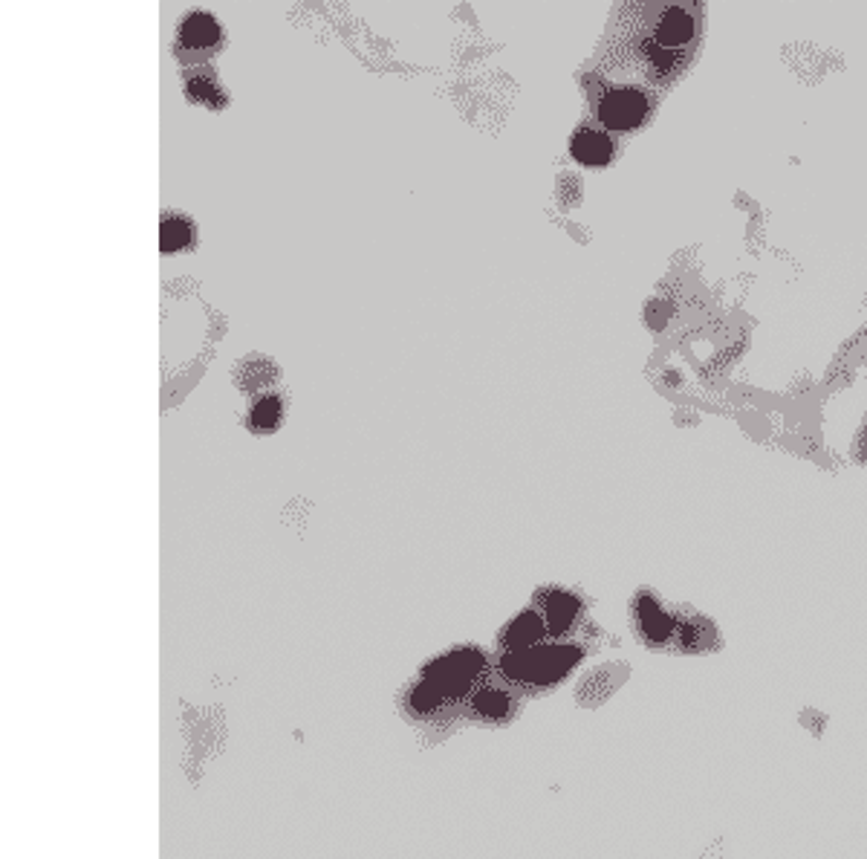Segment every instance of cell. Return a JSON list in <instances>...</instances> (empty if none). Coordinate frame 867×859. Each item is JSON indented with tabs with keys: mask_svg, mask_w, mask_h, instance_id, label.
<instances>
[{
	"mask_svg": "<svg viewBox=\"0 0 867 859\" xmlns=\"http://www.w3.org/2000/svg\"><path fill=\"white\" fill-rule=\"evenodd\" d=\"M576 648H541V652L509 654L504 660V671L513 680L527 683H550L558 680L576 663Z\"/></svg>",
	"mask_w": 867,
	"mask_h": 859,
	"instance_id": "cell-1",
	"label": "cell"
},
{
	"mask_svg": "<svg viewBox=\"0 0 867 859\" xmlns=\"http://www.w3.org/2000/svg\"><path fill=\"white\" fill-rule=\"evenodd\" d=\"M480 671V654L478 652H457L451 654L448 660L434 663L429 669V683L443 692V697H451V694H460L462 689L469 687V680L474 678Z\"/></svg>",
	"mask_w": 867,
	"mask_h": 859,
	"instance_id": "cell-2",
	"label": "cell"
},
{
	"mask_svg": "<svg viewBox=\"0 0 867 859\" xmlns=\"http://www.w3.org/2000/svg\"><path fill=\"white\" fill-rule=\"evenodd\" d=\"M599 119L607 128L616 131H628L645 119V99L642 93L636 91H613L607 99L599 105Z\"/></svg>",
	"mask_w": 867,
	"mask_h": 859,
	"instance_id": "cell-3",
	"label": "cell"
},
{
	"mask_svg": "<svg viewBox=\"0 0 867 859\" xmlns=\"http://www.w3.org/2000/svg\"><path fill=\"white\" fill-rule=\"evenodd\" d=\"M573 157L585 166H602L611 157V140L599 131H581L573 140Z\"/></svg>",
	"mask_w": 867,
	"mask_h": 859,
	"instance_id": "cell-4",
	"label": "cell"
},
{
	"mask_svg": "<svg viewBox=\"0 0 867 859\" xmlns=\"http://www.w3.org/2000/svg\"><path fill=\"white\" fill-rule=\"evenodd\" d=\"M657 35H660V41L665 47H679V44H686L694 35V21L683 9H669L662 15L660 26H657Z\"/></svg>",
	"mask_w": 867,
	"mask_h": 859,
	"instance_id": "cell-5",
	"label": "cell"
},
{
	"mask_svg": "<svg viewBox=\"0 0 867 859\" xmlns=\"http://www.w3.org/2000/svg\"><path fill=\"white\" fill-rule=\"evenodd\" d=\"M639 625H642V634L653 643H662L665 636L671 634V620L662 613V608L651 599H639Z\"/></svg>",
	"mask_w": 867,
	"mask_h": 859,
	"instance_id": "cell-6",
	"label": "cell"
},
{
	"mask_svg": "<svg viewBox=\"0 0 867 859\" xmlns=\"http://www.w3.org/2000/svg\"><path fill=\"white\" fill-rule=\"evenodd\" d=\"M541 631H544L541 617H538V613H523V617H518V620L509 625V631H506V645H509V648L532 645L538 636H541Z\"/></svg>",
	"mask_w": 867,
	"mask_h": 859,
	"instance_id": "cell-7",
	"label": "cell"
},
{
	"mask_svg": "<svg viewBox=\"0 0 867 859\" xmlns=\"http://www.w3.org/2000/svg\"><path fill=\"white\" fill-rule=\"evenodd\" d=\"M578 611V603L567 594H553L546 599V622L553 631H564L573 622Z\"/></svg>",
	"mask_w": 867,
	"mask_h": 859,
	"instance_id": "cell-8",
	"label": "cell"
},
{
	"mask_svg": "<svg viewBox=\"0 0 867 859\" xmlns=\"http://www.w3.org/2000/svg\"><path fill=\"white\" fill-rule=\"evenodd\" d=\"M185 41L194 44V47H208V44L217 41V21L212 15H191L189 24H185Z\"/></svg>",
	"mask_w": 867,
	"mask_h": 859,
	"instance_id": "cell-9",
	"label": "cell"
},
{
	"mask_svg": "<svg viewBox=\"0 0 867 859\" xmlns=\"http://www.w3.org/2000/svg\"><path fill=\"white\" fill-rule=\"evenodd\" d=\"M474 709L480 715H486V718H504L506 712H509V697L504 692H497V689H483L474 697Z\"/></svg>",
	"mask_w": 867,
	"mask_h": 859,
	"instance_id": "cell-10",
	"label": "cell"
},
{
	"mask_svg": "<svg viewBox=\"0 0 867 859\" xmlns=\"http://www.w3.org/2000/svg\"><path fill=\"white\" fill-rule=\"evenodd\" d=\"M191 240V226L182 220H166L162 224V249H180Z\"/></svg>",
	"mask_w": 867,
	"mask_h": 859,
	"instance_id": "cell-11",
	"label": "cell"
},
{
	"mask_svg": "<svg viewBox=\"0 0 867 859\" xmlns=\"http://www.w3.org/2000/svg\"><path fill=\"white\" fill-rule=\"evenodd\" d=\"M439 701H443V692H439L434 683H429V680H425L420 689H413V694H411V703L417 712H431Z\"/></svg>",
	"mask_w": 867,
	"mask_h": 859,
	"instance_id": "cell-12",
	"label": "cell"
},
{
	"mask_svg": "<svg viewBox=\"0 0 867 859\" xmlns=\"http://www.w3.org/2000/svg\"><path fill=\"white\" fill-rule=\"evenodd\" d=\"M278 414H281V405H278V399H261L257 403V408L252 411V420H255L257 429H269V426H275V420H278Z\"/></svg>",
	"mask_w": 867,
	"mask_h": 859,
	"instance_id": "cell-13",
	"label": "cell"
},
{
	"mask_svg": "<svg viewBox=\"0 0 867 859\" xmlns=\"http://www.w3.org/2000/svg\"><path fill=\"white\" fill-rule=\"evenodd\" d=\"M191 93H194L197 99H212V96H217L215 87H212V84H206V82H194V84H191Z\"/></svg>",
	"mask_w": 867,
	"mask_h": 859,
	"instance_id": "cell-14",
	"label": "cell"
}]
</instances>
